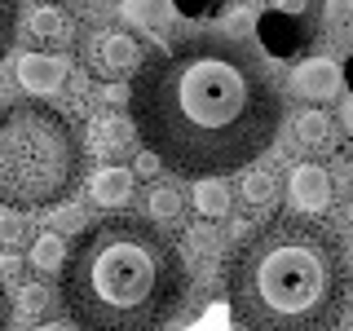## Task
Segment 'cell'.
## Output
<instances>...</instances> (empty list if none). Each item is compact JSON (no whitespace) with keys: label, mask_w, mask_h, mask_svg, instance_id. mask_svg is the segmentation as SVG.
<instances>
[{"label":"cell","mask_w":353,"mask_h":331,"mask_svg":"<svg viewBox=\"0 0 353 331\" xmlns=\"http://www.w3.org/2000/svg\"><path fill=\"white\" fill-rule=\"evenodd\" d=\"M88 62L102 75H132L141 66V44L124 31H102L88 40Z\"/></svg>","instance_id":"5b68a950"},{"label":"cell","mask_w":353,"mask_h":331,"mask_svg":"<svg viewBox=\"0 0 353 331\" xmlns=\"http://www.w3.org/2000/svg\"><path fill=\"white\" fill-rule=\"evenodd\" d=\"M225 292L243 331H327L349 292L345 248L305 212L270 217L234 252Z\"/></svg>","instance_id":"3957f363"},{"label":"cell","mask_w":353,"mask_h":331,"mask_svg":"<svg viewBox=\"0 0 353 331\" xmlns=\"http://www.w3.org/2000/svg\"><path fill=\"white\" fill-rule=\"evenodd\" d=\"M340 66L331 62V58H309L296 66V75H292V88L301 97H309V102H327V97H336L340 93Z\"/></svg>","instance_id":"ba28073f"},{"label":"cell","mask_w":353,"mask_h":331,"mask_svg":"<svg viewBox=\"0 0 353 331\" xmlns=\"http://www.w3.org/2000/svg\"><path fill=\"white\" fill-rule=\"evenodd\" d=\"M340 124H345V132H353V97L340 106Z\"/></svg>","instance_id":"d4e9b609"},{"label":"cell","mask_w":353,"mask_h":331,"mask_svg":"<svg viewBox=\"0 0 353 331\" xmlns=\"http://www.w3.org/2000/svg\"><path fill=\"white\" fill-rule=\"evenodd\" d=\"M27 27H31L36 40H62L66 36V18H62V9H53V5H36Z\"/></svg>","instance_id":"4fadbf2b"},{"label":"cell","mask_w":353,"mask_h":331,"mask_svg":"<svg viewBox=\"0 0 353 331\" xmlns=\"http://www.w3.org/2000/svg\"><path fill=\"white\" fill-rule=\"evenodd\" d=\"M22 239V221L14 212H0V243H18Z\"/></svg>","instance_id":"7402d4cb"},{"label":"cell","mask_w":353,"mask_h":331,"mask_svg":"<svg viewBox=\"0 0 353 331\" xmlns=\"http://www.w3.org/2000/svg\"><path fill=\"white\" fill-rule=\"evenodd\" d=\"M62 257H66L62 234H40L31 243V265H36V270H62Z\"/></svg>","instance_id":"5bb4252c"},{"label":"cell","mask_w":353,"mask_h":331,"mask_svg":"<svg viewBox=\"0 0 353 331\" xmlns=\"http://www.w3.org/2000/svg\"><path fill=\"white\" fill-rule=\"evenodd\" d=\"M137 172H141V177L159 172V154H154V150H141V154H137Z\"/></svg>","instance_id":"603a6c76"},{"label":"cell","mask_w":353,"mask_h":331,"mask_svg":"<svg viewBox=\"0 0 353 331\" xmlns=\"http://www.w3.org/2000/svg\"><path fill=\"white\" fill-rule=\"evenodd\" d=\"M0 331H9V296H5V283H0Z\"/></svg>","instance_id":"cb8c5ba5"},{"label":"cell","mask_w":353,"mask_h":331,"mask_svg":"<svg viewBox=\"0 0 353 331\" xmlns=\"http://www.w3.org/2000/svg\"><path fill=\"white\" fill-rule=\"evenodd\" d=\"M88 199H93L97 208H106V212L124 208L132 199V172L128 168H102L93 177V185H88Z\"/></svg>","instance_id":"30bf717a"},{"label":"cell","mask_w":353,"mask_h":331,"mask_svg":"<svg viewBox=\"0 0 353 331\" xmlns=\"http://www.w3.org/2000/svg\"><path fill=\"white\" fill-rule=\"evenodd\" d=\"M212 5L216 0H172V9L181 18H203V14H212Z\"/></svg>","instance_id":"ffe728a7"},{"label":"cell","mask_w":353,"mask_h":331,"mask_svg":"<svg viewBox=\"0 0 353 331\" xmlns=\"http://www.w3.org/2000/svg\"><path fill=\"white\" fill-rule=\"evenodd\" d=\"M287 194H292L296 212H305V217L327 212L331 208V172L318 168V163H301L287 177Z\"/></svg>","instance_id":"8992f818"},{"label":"cell","mask_w":353,"mask_h":331,"mask_svg":"<svg viewBox=\"0 0 353 331\" xmlns=\"http://www.w3.org/2000/svg\"><path fill=\"white\" fill-rule=\"evenodd\" d=\"M58 274L62 305L84 331H159L190 292L181 248L128 212L80 230Z\"/></svg>","instance_id":"7a4b0ae2"},{"label":"cell","mask_w":353,"mask_h":331,"mask_svg":"<svg viewBox=\"0 0 353 331\" xmlns=\"http://www.w3.org/2000/svg\"><path fill=\"white\" fill-rule=\"evenodd\" d=\"M181 217V190L176 185H154L150 190V221H176Z\"/></svg>","instance_id":"9a60e30c"},{"label":"cell","mask_w":353,"mask_h":331,"mask_svg":"<svg viewBox=\"0 0 353 331\" xmlns=\"http://www.w3.org/2000/svg\"><path fill=\"white\" fill-rule=\"evenodd\" d=\"M14 36H18V0H0V58L9 53Z\"/></svg>","instance_id":"ac0fdd59"},{"label":"cell","mask_w":353,"mask_h":331,"mask_svg":"<svg viewBox=\"0 0 353 331\" xmlns=\"http://www.w3.org/2000/svg\"><path fill=\"white\" fill-rule=\"evenodd\" d=\"M274 9H283V14H296V9H305V0H274Z\"/></svg>","instance_id":"484cf974"},{"label":"cell","mask_w":353,"mask_h":331,"mask_svg":"<svg viewBox=\"0 0 353 331\" xmlns=\"http://www.w3.org/2000/svg\"><path fill=\"white\" fill-rule=\"evenodd\" d=\"M84 146L71 119L44 102L0 110V203L49 208L80 185Z\"/></svg>","instance_id":"277c9868"},{"label":"cell","mask_w":353,"mask_h":331,"mask_svg":"<svg viewBox=\"0 0 353 331\" xmlns=\"http://www.w3.org/2000/svg\"><path fill=\"white\" fill-rule=\"evenodd\" d=\"M340 80H345V84H349V88H353V58H349V62H345V71H340Z\"/></svg>","instance_id":"f1b7e54d"},{"label":"cell","mask_w":353,"mask_h":331,"mask_svg":"<svg viewBox=\"0 0 353 331\" xmlns=\"http://www.w3.org/2000/svg\"><path fill=\"white\" fill-rule=\"evenodd\" d=\"M349 221H353V199H349Z\"/></svg>","instance_id":"f546056e"},{"label":"cell","mask_w":353,"mask_h":331,"mask_svg":"<svg viewBox=\"0 0 353 331\" xmlns=\"http://www.w3.org/2000/svg\"><path fill=\"white\" fill-rule=\"evenodd\" d=\"M274 190H279V185H274L270 172H248L243 177V199H248V203H270Z\"/></svg>","instance_id":"e0dca14e"},{"label":"cell","mask_w":353,"mask_h":331,"mask_svg":"<svg viewBox=\"0 0 353 331\" xmlns=\"http://www.w3.org/2000/svg\"><path fill=\"white\" fill-rule=\"evenodd\" d=\"M18 305L27 309V314H40V309L49 305V292H44L40 283H31V287H22V292H18Z\"/></svg>","instance_id":"d6986e66"},{"label":"cell","mask_w":353,"mask_h":331,"mask_svg":"<svg viewBox=\"0 0 353 331\" xmlns=\"http://www.w3.org/2000/svg\"><path fill=\"white\" fill-rule=\"evenodd\" d=\"M194 203H199V212L212 217V221L225 217V212H230V185H221V177H199Z\"/></svg>","instance_id":"7c38bea8"},{"label":"cell","mask_w":353,"mask_h":331,"mask_svg":"<svg viewBox=\"0 0 353 331\" xmlns=\"http://www.w3.org/2000/svg\"><path fill=\"white\" fill-rule=\"evenodd\" d=\"M327 132H331V124H327V115H323V110H301V115H296V137L309 141V146L327 141Z\"/></svg>","instance_id":"2e32d148"},{"label":"cell","mask_w":353,"mask_h":331,"mask_svg":"<svg viewBox=\"0 0 353 331\" xmlns=\"http://www.w3.org/2000/svg\"><path fill=\"white\" fill-rule=\"evenodd\" d=\"M243 27H252V14H234V18H230V31H243Z\"/></svg>","instance_id":"4316f807"},{"label":"cell","mask_w":353,"mask_h":331,"mask_svg":"<svg viewBox=\"0 0 353 331\" xmlns=\"http://www.w3.org/2000/svg\"><path fill=\"white\" fill-rule=\"evenodd\" d=\"M124 22H132V27H141V31H159V27H168L172 22V0H124Z\"/></svg>","instance_id":"8fae6325"},{"label":"cell","mask_w":353,"mask_h":331,"mask_svg":"<svg viewBox=\"0 0 353 331\" xmlns=\"http://www.w3.org/2000/svg\"><path fill=\"white\" fill-rule=\"evenodd\" d=\"M36 331H71V323H40Z\"/></svg>","instance_id":"83f0119b"},{"label":"cell","mask_w":353,"mask_h":331,"mask_svg":"<svg viewBox=\"0 0 353 331\" xmlns=\"http://www.w3.org/2000/svg\"><path fill=\"white\" fill-rule=\"evenodd\" d=\"M353 18V0H327V22L331 27H340V22Z\"/></svg>","instance_id":"44dd1931"},{"label":"cell","mask_w":353,"mask_h":331,"mask_svg":"<svg viewBox=\"0 0 353 331\" xmlns=\"http://www.w3.org/2000/svg\"><path fill=\"white\" fill-rule=\"evenodd\" d=\"M66 80V62L49 58V53H22L18 58V84L31 93H58Z\"/></svg>","instance_id":"9c48e42d"},{"label":"cell","mask_w":353,"mask_h":331,"mask_svg":"<svg viewBox=\"0 0 353 331\" xmlns=\"http://www.w3.org/2000/svg\"><path fill=\"white\" fill-rule=\"evenodd\" d=\"M124 102L141 146L190 181L248 168L283 124L274 80L225 36H190L141 62Z\"/></svg>","instance_id":"6da1fadb"},{"label":"cell","mask_w":353,"mask_h":331,"mask_svg":"<svg viewBox=\"0 0 353 331\" xmlns=\"http://www.w3.org/2000/svg\"><path fill=\"white\" fill-rule=\"evenodd\" d=\"M256 36H261V49L270 53V58H292V53L305 44V27H301L296 14L270 9V14L256 18Z\"/></svg>","instance_id":"52a82bcc"}]
</instances>
